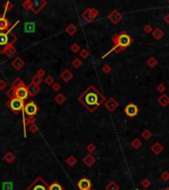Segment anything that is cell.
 I'll return each mask as SVG.
<instances>
[{"mask_svg": "<svg viewBox=\"0 0 169 190\" xmlns=\"http://www.w3.org/2000/svg\"><path fill=\"white\" fill-rule=\"evenodd\" d=\"M79 102L90 112H94L104 102L105 98L96 89L95 86H89L78 98Z\"/></svg>", "mask_w": 169, "mask_h": 190, "instance_id": "cell-1", "label": "cell"}, {"mask_svg": "<svg viewBox=\"0 0 169 190\" xmlns=\"http://www.w3.org/2000/svg\"><path fill=\"white\" fill-rule=\"evenodd\" d=\"M113 49L110 50L108 53H107L103 57H107L110 53H112L114 50H116L117 48H122V49H127L128 47L131 46V44L133 43V39L132 37L128 35L127 33H121V34H116L115 36L113 37Z\"/></svg>", "mask_w": 169, "mask_h": 190, "instance_id": "cell-2", "label": "cell"}, {"mask_svg": "<svg viewBox=\"0 0 169 190\" xmlns=\"http://www.w3.org/2000/svg\"><path fill=\"white\" fill-rule=\"evenodd\" d=\"M17 40V37L12 33L11 30L0 31V54H4L5 50L13 45Z\"/></svg>", "mask_w": 169, "mask_h": 190, "instance_id": "cell-3", "label": "cell"}, {"mask_svg": "<svg viewBox=\"0 0 169 190\" xmlns=\"http://www.w3.org/2000/svg\"><path fill=\"white\" fill-rule=\"evenodd\" d=\"M8 106L10 107V109L13 112H15V113H19L20 111L24 110L25 103H24V100H21V99L16 97V98L11 99V100L9 101Z\"/></svg>", "mask_w": 169, "mask_h": 190, "instance_id": "cell-4", "label": "cell"}, {"mask_svg": "<svg viewBox=\"0 0 169 190\" xmlns=\"http://www.w3.org/2000/svg\"><path fill=\"white\" fill-rule=\"evenodd\" d=\"M26 190H48V186L42 177H38Z\"/></svg>", "mask_w": 169, "mask_h": 190, "instance_id": "cell-5", "label": "cell"}, {"mask_svg": "<svg viewBox=\"0 0 169 190\" xmlns=\"http://www.w3.org/2000/svg\"><path fill=\"white\" fill-rule=\"evenodd\" d=\"M24 113L28 116V117H34L38 112V106L35 104V102L30 101L27 104H25L24 107Z\"/></svg>", "mask_w": 169, "mask_h": 190, "instance_id": "cell-6", "label": "cell"}, {"mask_svg": "<svg viewBox=\"0 0 169 190\" xmlns=\"http://www.w3.org/2000/svg\"><path fill=\"white\" fill-rule=\"evenodd\" d=\"M16 97L21 99V100H25L29 97V92H28V88L27 86H23V87H20L18 89H16Z\"/></svg>", "mask_w": 169, "mask_h": 190, "instance_id": "cell-7", "label": "cell"}, {"mask_svg": "<svg viewBox=\"0 0 169 190\" xmlns=\"http://www.w3.org/2000/svg\"><path fill=\"white\" fill-rule=\"evenodd\" d=\"M125 113L129 117H135V116L138 113V108L136 107L135 104H129L126 106L125 108Z\"/></svg>", "mask_w": 169, "mask_h": 190, "instance_id": "cell-8", "label": "cell"}, {"mask_svg": "<svg viewBox=\"0 0 169 190\" xmlns=\"http://www.w3.org/2000/svg\"><path fill=\"white\" fill-rule=\"evenodd\" d=\"M79 190H90L91 188V181L88 178H81L77 183Z\"/></svg>", "mask_w": 169, "mask_h": 190, "instance_id": "cell-9", "label": "cell"}, {"mask_svg": "<svg viewBox=\"0 0 169 190\" xmlns=\"http://www.w3.org/2000/svg\"><path fill=\"white\" fill-rule=\"evenodd\" d=\"M32 10H33L35 13H39L42 9L44 8V6L47 4V2L43 1V0H36V1L32 2Z\"/></svg>", "mask_w": 169, "mask_h": 190, "instance_id": "cell-10", "label": "cell"}, {"mask_svg": "<svg viewBox=\"0 0 169 190\" xmlns=\"http://www.w3.org/2000/svg\"><path fill=\"white\" fill-rule=\"evenodd\" d=\"M9 27H10V21L2 15L0 17V31H8Z\"/></svg>", "mask_w": 169, "mask_h": 190, "instance_id": "cell-11", "label": "cell"}, {"mask_svg": "<svg viewBox=\"0 0 169 190\" xmlns=\"http://www.w3.org/2000/svg\"><path fill=\"white\" fill-rule=\"evenodd\" d=\"M24 60H22L21 57H16L15 60H12V66L14 67L16 70H20L23 66H24Z\"/></svg>", "mask_w": 169, "mask_h": 190, "instance_id": "cell-12", "label": "cell"}, {"mask_svg": "<svg viewBox=\"0 0 169 190\" xmlns=\"http://www.w3.org/2000/svg\"><path fill=\"white\" fill-rule=\"evenodd\" d=\"M27 88H28V92H29V95H31V96H35V95H37L39 92H40V86H38V85H35L33 84V83H31L30 85L27 86Z\"/></svg>", "mask_w": 169, "mask_h": 190, "instance_id": "cell-13", "label": "cell"}, {"mask_svg": "<svg viewBox=\"0 0 169 190\" xmlns=\"http://www.w3.org/2000/svg\"><path fill=\"white\" fill-rule=\"evenodd\" d=\"M23 86H25V83L23 82V80L20 79V78H15L14 81H13L12 84H11V87L14 88L15 90L20 88V87H23Z\"/></svg>", "mask_w": 169, "mask_h": 190, "instance_id": "cell-14", "label": "cell"}, {"mask_svg": "<svg viewBox=\"0 0 169 190\" xmlns=\"http://www.w3.org/2000/svg\"><path fill=\"white\" fill-rule=\"evenodd\" d=\"M4 54H5L8 57H13V56H14V54H16V48H15L14 46H13V45H11V46H9V47L7 48V49L5 50Z\"/></svg>", "mask_w": 169, "mask_h": 190, "instance_id": "cell-15", "label": "cell"}, {"mask_svg": "<svg viewBox=\"0 0 169 190\" xmlns=\"http://www.w3.org/2000/svg\"><path fill=\"white\" fill-rule=\"evenodd\" d=\"M60 77L63 78L64 81H69V80L72 78V73H71L69 70L66 69L64 72L60 75Z\"/></svg>", "mask_w": 169, "mask_h": 190, "instance_id": "cell-16", "label": "cell"}, {"mask_svg": "<svg viewBox=\"0 0 169 190\" xmlns=\"http://www.w3.org/2000/svg\"><path fill=\"white\" fill-rule=\"evenodd\" d=\"M48 190H63V186H61L60 183L57 182H54L48 186Z\"/></svg>", "mask_w": 169, "mask_h": 190, "instance_id": "cell-17", "label": "cell"}, {"mask_svg": "<svg viewBox=\"0 0 169 190\" xmlns=\"http://www.w3.org/2000/svg\"><path fill=\"white\" fill-rule=\"evenodd\" d=\"M15 159H16L15 156H14V154H13L12 153H10V152L7 153H6L5 156H4V159H5L7 162H14Z\"/></svg>", "mask_w": 169, "mask_h": 190, "instance_id": "cell-18", "label": "cell"}, {"mask_svg": "<svg viewBox=\"0 0 169 190\" xmlns=\"http://www.w3.org/2000/svg\"><path fill=\"white\" fill-rule=\"evenodd\" d=\"M42 82H43V78H42V77H40L39 75H36L33 77V78H32V83H33V84H35V85L40 86V84H41Z\"/></svg>", "mask_w": 169, "mask_h": 190, "instance_id": "cell-19", "label": "cell"}, {"mask_svg": "<svg viewBox=\"0 0 169 190\" xmlns=\"http://www.w3.org/2000/svg\"><path fill=\"white\" fill-rule=\"evenodd\" d=\"M2 190H13V183L11 181L4 182L2 184Z\"/></svg>", "mask_w": 169, "mask_h": 190, "instance_id": "cell-20", "label": "cell"}, {"mask_svg": "<svg viewBox=\"0 0 169 190\" xmlns=\"http://www.w3.org/2000/svg\"><path fill=\"white\" fill-rule=\"evenodd\" d=\"M32 1H30V0H27V1L23 2L22 3V6L24 7L26 10H32Z\"/></svg>", "mask_w": 169, "mask_h": 190, "instance_id": "cell-21", "label": "cell"}, {"mask_svg": "<svg viewBox=\"0 0 169 190\" xmlns=\"http://www.w3.org/2000/svg\"><path fill=\"white\" fill-rule=\"evenodd\" d=\"M12 8H13V4H12V3L10 1L6 2L5 5H4V14H3V16H5V13L8 12V11H10Z\"/></svg>", "mask_w": 169, "mask_h": 190, "instance_id": "cell-22", "label": "cell"}, {"mask_svg": "<svg viewBox=\"0 0 169 190\" xmlns=\"http://www.w3.org/2000/svg\"><path fill=\"white\" fill-rule=\"evenodd\" d=\"M7 96L10 99H13V98H16V90L14 88H10L7 91Z\"/></svg>", "mask_w": 169, "mask_h": 190, "instance_id": "cell-23", "label": "cell"}, {"mask_svg": "<svg viewBox=\"0 0 169 190\" xmlns=\"http://www.w3.org/2000/svg\"><path fill=\"white\" fill-rule=\"evenodd\" d=\"M56 101L58 104H63V103L66 101V97H64L63 94H57L56 97Z\"/></svg>", "mask_w": 169, "mask_h": 190, "instance_id": "cell-24", "label": "cell"}, {"mask_svg": "<svg viewBox=\"0 0 169 190\" xmlns=\"http://www.w3.org/2000/svg\"><path fill=\"white\" fill-rule=\"evenodd\" d=\"M93 160L94 159H93V156H87L85 159H84V162H85L87 165H90L91 163L93 162Z\"/></svg>", "mask_w": 169, "mask_h": 190, "instance_id": "cell-25", "label": "cell"}, {"mask_svg": "<svg viewBox=\"0 0 169 190\" xmlns=\"http://www.w3.org/2000/svg\"><path fill=\"white\" fill-rule=\"evenodd\" d=\"M45 84H48V85H53L54 82V79L51 76H47V78L45 79Z\"/></svg>", "mask_w": 169, "mask_h": 190, "instance_id": "cell-26", "label": "cell"}, {"mask_svg": "<svg viewBox=\"0 0 169 190\" xmlns=\"http://www.w3.org/2000/svg\"><path fill=\"white\" fill-rule=\"evenodd\" d=\"M66 162H67L68 165L72 166V165H74V163L76 162V160H75V159H74L73 156H70V157H68V159H66Z\"/></svg>", "mask_w": 169, "mask_h": 190, "instance_id": "cell-27", "label": "cell"}, {"mask_svg": "<svg viewBox=\"0 0 169 190\" xmlns=\"http://www.w3.org/2000/svg\"><path fill=\"white\" fill-rule=\"evenodd\" d=\"M66 32L68 34H70V35L74 34V33H75V27H73V26H69V27L66 28Z\"/></svg>", "mask_w": 169, "mask_h": 190, "instance_id": "cell-28", "label": "cell"}, {"mask_svg": "<svg viewBox=\"0 0 169 190\" xmlns=\"http://www.w3.org/2000/svg\"><path fill=\"white\" fill-rule=\"evenodd\" d=\"M29 129H30V131L32 132V133H36V132L38 131V127L36 126L35 123L30 124V127H29Z\"/></svg>", "mask_w": 169, "mask_h": 190, "instance_id": "cell-29", "label": "cell"}, {"mask_svg": "<svg viewBox=\"0 0 169 190\" xmlns=\"http://www.w3.org/2000/svg\"><path fill=\"white\" fill-rule=\"evenodd\" d=\"M6 87H7V83L4 80H0V90H4Z\"/></svg>", "mask_w": 169, "mask_h": 190, "instance_id": "cell-30", "label": "cell"}, {"mask_svg": "<svg viewBox=\"0 0 169 190\" xmlns=\"http://www.w3.org/2000/svg\"><path fill=\"white\" fill-rule=\"evenodd\" d=\"M45 72L43 69H40L38 70V72H37V75H39L40 77H43L44 75H45Z\"/></svg>", "mask_w": 169, "mask_h": 190, "instance_id": "cell-31", "label": "cell"}, {"mask_svg": "<svg viewBox=\"0 0 169 190\" xmlns=\"http://www.w3.org/2000/svg\"><path fill=\"white\" fill-rule=\"evenodd\" d=\"M53 89L54 91H58V90L60 89V85L58 84V83H54L53 84Z\"/></svg>", "mask_w": 169, "mask_h": 190, "instance_id": "cell-32", "label": "cell"}, {"mask_svg": "<svg viewBox=\"0 0 169 190\" xmlns=\"http://www.w3.org/2000/svg\"><path fill=\"white\" fill-rule=\"evenodd\" d=\"M72 64H73V66L78 67V66H80V60H74L73 63H72Z\"/></svg>", "mask_w": 169, "mask_h": 190, "instance_id": "cell-33", "label": "cell"}, {"mask_svg": "<svg viewBox=\"0 0 169 190\" xmlns=\"http://www.w3.org/2000/svg\"><path fill=\"white\" fill-rule=\"evenodd\" d=\"M71 50H72L73 51H77V50H79V47L77 46V45H73L72 48H71Z\"/></svg>", "mask_w": 169, "mask_h": 190, "instance_id": "cell-34", "label": "cell"}]
</instances>
